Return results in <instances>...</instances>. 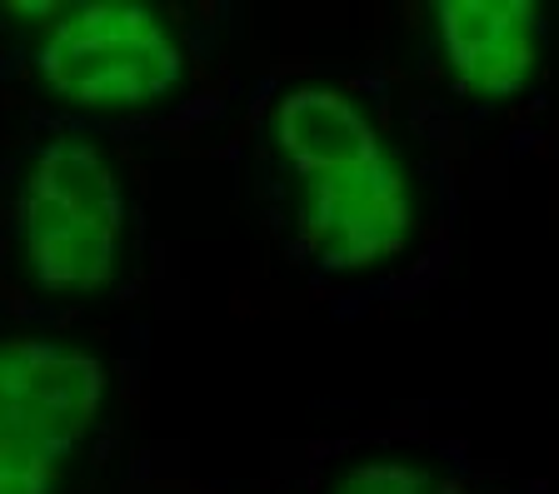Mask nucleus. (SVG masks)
Listing matches in <instances>:
<instances>
[{
    "label": "nucleus",
    "mask_w": 559,
    "mask_h": 494,
    "mask_svg": "<svg viewBox=\"0 0 559 494\" xmlns=\"http://www.w3.org/2000/svg\"><path fill=\"white\" fill-rule=\"evenodd\" d=\"M270 145L295 180V230L330 275L395 265L419 230L409 160L355 91L300 81L270 106Z\"/></svg>",
    "instance_id": "1"
},
{
    "label": "nucleus",
    "mask_w": 559,
    "mask_h": 494,
    "mask_svg": "<svg viewBox=\"0 0 559 494\" xmlns=\"http://www.w3.org/2000/svg\"><path fill=\"white\" fill-rule=\"evenodd\" d=\"M130 201L116 160L91 135H56L31 155L15 190V250L35 290L60 300L105 294L126 270Z\"/></svg>",
    "instance_id": "2"
},
{
    "label": "nucleus",
    "mask_w": 559,
    "mask_h": 494,
    "mask_svg": "<svg viewBox=\"0 0 559 494\" xmlns=\"http://www.w3.org/2000/svg\"><path fill=\"white\" fill-rule=\"evenodd\" d=\"M110 400L105 360L60 335L0 340V494H60Z\"/></svg>",
    "instance_id": "3"
},
{
    "label": "nucleus",
    "mask_w": 559,
    "mask_h": 494,
    "mask_svg": "<svg viewBox=\"0 0 559 494\" xmlns=\"http://www.w3.org/2000/svg\"><path fill=\"white\" fill-rule=\"evenodd\" d=\"M186 46L155 5L91 0L60 5L35 36V75L70 110L130 116L165 106L186 85Z\"/></svg>",
    "instance_id": "4"
},
{
    "label": "nucleus",
    "mask_w": 559,
    "mask_h": 494,
    "mask_svg": "<svg viewBox=\"0 0 559 494\" xmlns=\"http://www.w3.org/2000/svg\"><path fill=\"white\" fill-rule=\"evenodd\" d=\"M430 36L440 71L475 106H510L545 71V11L530 0H440Z\"/></svg>",
    "instance_id": "5"
},
{
    "label": "nucleus",
    "mask_w": 559,
    "mask_h": 494,
    "mask_svg": "<svg viewBox=\"0 0 559 494\" xmlns=\"http://www.w3.org/2000/svg\"><path fill=\"white\" fill-rule=\"evenodd\" d=\"M330 494H469V490L460 480H450V474H440L435 465H419V459L370 455L355 459L349 470H340Z\"/></svg>",
    "instance_id": "6"
}]
</instances>
